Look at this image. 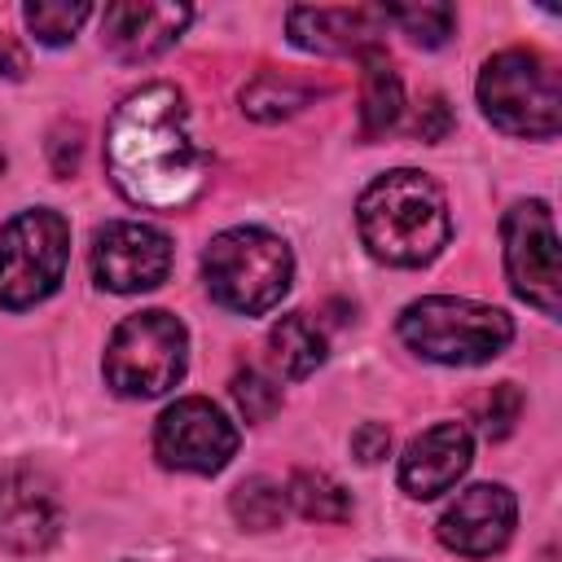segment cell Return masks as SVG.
Wrapping results in <instances>:
<instances>
[{
  "instance_id": "1",
  "label": "cell",
  "mask_w": 562,
  "mask_h": 562,
  "mask_svg": "<svg viewBox=\"0 0 562 562\" xmlns=\"http://www.w3.org/2000/svg\"><path fill=\"white\" fill-rule=\"evenodd\" d=\"M105 162L127 202L154 211L184 206L202 189V154L189 132L184 97L171 83L132 92L110 119Z\"/></svg>"
},
{
  "instance_id": "6",
  "label": "cell",
  "mask_w": 562,
  "mask_h": 562,
  "mask_svg": "<svg viewBox=\"0 0 562 562\" xmlns=\"http://www.w3.org/2000/svg\"><path fill=\"white\" fill-rule=\"evenodd\" d=\"M184 351H189V334L180 325V316L149 307L127 316L110 342H105V382L119 395H162L184 378Z\"/></svg>"
},
{
  "instance_id": "23",
  "label": "cell",
  "mask_w": 562,
  "mask_h": 562,
  "mask_svg": "<svg viewBox=\"0 0 562 562\" xmlns=\"http://www.w3.org/2000/svg\"><path fill=\"white\" fill-rule=\"evenodd\" d=\"M303 101H307V88H299L294 79H281V75H259V79L241 92V105H246V114H255V119L294 114Z\"/></svg>"
},
{
  "instance_id": "16",
  "label": "cell",
  "mask_w": 562,
  "mask_h": 562,
  "mask_svg": "<svg viewBox=\"0 0 562 562\" xmlns=\"http://www.w3.org/2000/svg\"><path fill=\"white\" fill-rule=\"evenodd\" d=\"M360 61H364V70H360V123H364V136H382L400 119L404 88H400L395 66L378 48L360 53Z\"/></svg>"
},
{
  "instance_id": "9",
  "label": "cell",
  "mask_w": 562,
  "mask_h": 562,
  "mask_svg": "<svg viewBox=\"0 0 562 562\" xmlns=\"http://www.w3.org/2000/svg\"><path fill=\"white\" fill-rule=\"evenodd\" d=\"M154 452L167 470H189V474H215L228 465L237 452V430L233 422L202 395L176 400L158 426H154Z\"/></svg>"
},
{
  "instance_id": "12",
  "label": "cell",
  "mask_w": 562,
  "mask_h": 562,
  "mask_svg": "<svg viewBox=\"0 0 562 562\" xmlns=\"http://www.w3.org/2000/svg\"><path fill=\"white\" fill-rule=\"evenodd\" d=\"M514 492L501 483H474L465 487L439 518V540L461 558H492L514 536Z\"/></svg>"
},
{
  "instance_id": "3",
  "label": "cell",
  "mask_w": 562,
  "mask_h": 562,
  "mask_svg": "<svg viewBox=\"0 0 562 562\" xmlns=\"http://www.w3.org/2000/svg\"><path fill=\"white\" fill-rule=\"evenodd\" d=\"M400 338L439 364H487L509 347L514 321L492 303L430 294L400 312Z\"/></svg>"
},
{
  "instance_id": "2",
  "label": "cell",
  "mask_w": 562,
  "mask_h": 562,
  "mask_svg": "<svg viewBox=\"0 0 562 562\" xmlns=\"http://www.w3.org/2000/svg\"><path fill=\"white\" fill-rule=\"evenodd\" d=\"M360 241L373 259L395 268H422L430 263L448 241V202L439 184L422 171H386L378 176L360 202H356Z\"/></svg>"
},
{
  "instance_id": "25",
  "label": "cell",
  "mask_w": 562,
  "mask_h": 562,
  "mask_svg": "<svg viewBox=\"0 0 562 562\" xmlns=\"http://www.w3.org/2000/svg\"><path fill=\"white\" fill-rule=\"evenodd\" d=\"M351 448H356V457H360L364 465H373V461H382V457L391 452V430H386L382 422H364V426L351 435Z\"/></svg>"
},
{
  "instance_id": "17",
  "label": "cell",
  "mask_w": 562,
  "mask_h": 562,
  "mask_svg": "<svg viewBox=\"0 0 562 562\" xmlns=\"http://www.w3.org/2000/svg\"><path fill=\"white\" fill-rule=\"evenodd\" d=\"M268 347H272V364L281 369V378H307L325 360V334L316 329L307 312L281 316L268 334Z\"/></svg>"
},
{
  "instance_id": "19",
  "label": "cell",
  "mask_w": 562,
  "mask_h": 562,
  "mask_svg": "<svg viewBox=\"0 0 562 562\" xmlns=\"http://www.w3.org/2000/svg\"><path fill=\"white\" fill-rule=\"evenodd\" d=\"M285 505H290V501H285L281 483H272V479H246V483L233 487V501H228L233 518H237L241 527H250V531H272V527H281Z\"/></svg>"
},
{
  "instance_id": "4",
  "label": "cell",
  "mask_w": 562,
  "mask_h": 562,
  "mask_svg": "<svg viewBox=\"0 0 562 562\" xmlns=\"http://www.w3.org/2000/svg\"><path fill=\"white\" fill-rule=\"evenodd\" d=\"M202 277H206V290L224 307H233L241 316H259V312L277 307L281 294L290 290L294 255L268 228H228V233L211 237V246L202 255Z\"/></svg>"
},
{
  "instance_id": "24",
  "label": "cell",
  "mask_w": 562,
  "mask_h": 562,
  "mask_svg": "<svg viewBox=\"0 0 562 562\" xmlns=\"http://www.w3.org/2000/svg\"><path fill=\"white\" fill-rule=\"evenodd\" d=\"M233 400L246 413V422H268L281 408V386H272L255 369H241V373H233Z\"/></svg>"
},
{
  "instance_id": "13",
  "label": "cell",
  "mask_w": 562,
  "mask_h": 562,
  "mask_svg": "<svg viewBox=\"0 0 562 562\" xmlns=\"http://www.w3.org/2000/svg\"><path fill=\"white\" fill-rule=\"evenodd\" d=\"M189 4H158V0H119L101 13V40L119 61H149L167 53L180 31L189 26Z\"/></svg>"
},
{
  "instance_id": "20",
  "label": "cell",
  "mask_w": 562,
  "mask_h": 562,
  "mask_svg": "<svg viewBox=\"0 0 562 562\" xmlns=\"http://www.w3.org/2000/svg\"><path fill=\"white\" fill-rule=\"evenodd\" d=\"M386 22H395L413 44L439 48L457 26V9L452 4H400V9H386Z\"/></svg>"
},
{
  "instance_id": "28",
  "label": "cell",
  "mask_w": 562,
  "mask_h": 562,
  "mask_svg": "<svg viewBox=\"0 0 562 562\" xmlns=\"http://www.w3.org/2000/svg\"><path fill=\"white\" fill-rule=\"evenodd\" d=\"M0 171H4V158H0Z\"/></svg>"
},
{
  "instance_id": "11",
  "label": "cell",
  "mask_w": 562,
  "mask_h": 562,
  "mask_svg": "<svg viewBox=\"0 0 562 562\" xmlns=\"http://www.w3.org/2000/svg\"><path fill=\"white\" fill-rule=\"evenodd\" d=\"M61 531V501L53 483L31 470L13 465L0 474V544L13 553H44Z\"/></svg>"
},
{
  "instance_id": "7",
  "label": "cell",
  "mask_w": 562,
  "mask_h": 562,
  "mask_svg": "<svg viewBox=\"0 0 562 562\" xmlns=\"http://www.w3.org/2000/svg\"><path fill=\"white\" fill-rule=\"evenodd\" d=\"M70 224L48 211H22L0 228V307L22 312L48 299L66 272Z\"/></svg>"
},
{
  "instance_id": "14",
  "label": "cell",
  "mask_w": 562,
  "mask_h": 562,
  "mask_svg": "<svg viewBox=\"0 0 562 562\" xmlns=\"http://www.w3.org/2000/svg\"><path fill=\"white\" fill-rule=\"evenodd\" d=\"M470 452H474L470 430L461 422H439V426L422 430L404 448V457H400V487L408 496H417V501L439 496V492H448L470 470Z\"/></svg>"
},
{
  "instance_id": "10",
  "label": "cell",
  "mask_w": 562,
  "mask_h": 562,
  "mask_svg": "<svg viewBox=\"0 0 562 562\" xmlns=\"http://www.w3.org/2000/svg\"><path fill=\"white\" fill-rule=\"evenodd\" d=\"M171 272V237L140 220H114L92 237V277L114 294L154 290Z\"/></svg>"
},
{
  "instance_id": "27",
  "label": "cell",
  "mask_w": 562,
  "mask_h": 562,
  "mask_svg": "<svg viewBox=\"0 0 562 562\" xmlns=\"http://www.w3.org/2000/svg\"><path fill=\"white\" fill-rule=\"evenodd\" d=\"M0 61H9V75H22V57L13 53V44H9V40H0Z\"/></svg>"
},
{
  "instance_id": "18",
  "label": "cell",
  "mask_w": 562,
  "mask_h": 562,
  "mask_svg": "<svg viewBox=\"0 0 562 562\" xmlns=\"http://www.w3.org/2000/svg\"><path fill=\"white\" fill-rule=\"evenodd\" d=\"M285 501H294V509L303 518H316V522H342L351 514L347 487L334 483L321 470H294L290 474V487H285Z\"/></svg>"
},
{
  "instance_id": "22",
  "label": "cell",
  "mask_w": 562,
  "mask_h": 562,
  "mask_svg": "<svg viewBox=\"0 0 562 562\" xmlns=\"http://www.w3.org/2000/svg\"><path fill=\"white\" fill-rule=\"evenodd\" d=\"M518 413H522V391H518L514 382H496V386H487V391L470 404V422H474L487 439H505V435L514 430Z\"/></svg>"
},
{
  "instance_id": "26",
  "label": "cell",
  "mask_w": 562,
  "mask_h": 562,
  "mask_svg": "<svg viewBox=\"0 0 562 562\" xmlns=\"http://www.w3.org/2000/svg\"><path fill=\"white\" fill-rule=\"evenodd\" d=\"M448 123H452V114H448L443 97H426L422 101V114H417V136L422 140H439L448 132Z\"/></svg>"
},
{
  "instance_id": "15",
  "label": "cell",
  "mask_w": 562,
  "mask_h": 562,
  "mask_svg": "<svg viewBox=\"0 0 562 562\" xmlns=\"http://www.w3.org/2000/svg\"><path fill=\"white\" fill-rule=\"evenodd\" d=\"M290 40L312 53H369L386 26V9H290Z\"/></svg>"
},
{
  "instance_id": "8",
  "label": "cell",
  "mask_w": 562,
  "mask_h": 562,
  "mask_svg": "<svg viewBox=\"0 0 562 562\" xmlns=\"http://www.w3.org/2000/svg\"><path fill=\"white\" fill-rule=\"evenodd\" d=\"M501 241H505V272H509L514 294L540 307L544 316H558L562 268H558V233H553L549 206L518 202L514 211H505Z\"/></svg>"
},
{
  "instance_id": "21",
  "label": "cell",
  "mask_w": 562,
  "mask_h": 562,
  "mask_svg": "<svg viewBox=\"0 0 562 562\" xmlns=\"http://www.w3.org/2000/svg\"><path fill=\"white\" fill-rule=\"evenodd\" d=\"M88 18H92V4H83V0H75V4H66V0H35V4H26V26H31L35 40H44V44H66V40H75V31H79Z\"/></svg>"
},
{
  "instance_id": "5",
  "label": "cell",
  "mask_w": 562,
  "mask_h": 562,
  "mask_svg": "<svg viewBox=\"0 0 562 562\" xmlns=\"http://www.w3.org/2000/svg\"><path fill=\"white\" fill-rule=\"evenodd\" d=\"M483 114L509 136H553L562 110L558 66L536 48H505L479 75Z\"/></svg>"
}]
</instances>
